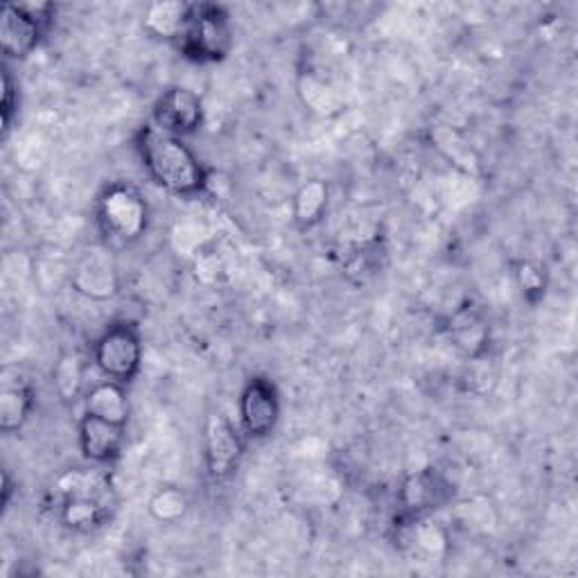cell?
Here are the masks:
<instances>
[{
	"label": "cell",
	"mask_w": 578,
	"mask_h": 578,
	"mask_svg": "<svg viewBox=\"0 0 578 578\" xmlns=\"http://www.w3.org/2000/svg\"><path fill=\"white\" fill-rule=\"evenodd\" d=\"M124 425H113L109 420L84 413L80 422V448L84 457L93 464H111L120 459L124 450Z\"/></svg>",
	"instance_id": "obj_10"
},
{
	"label": "cell",
	"mask_w": 578,
	"mask_h": 578,
	"mask_svg": "<svg viewBox=\"0 0 578 578\" xmlns=\"http://www.w3.org/2000/svg\"><path fill=\"white\" fill-rule=\"evenodd\" d=\"M192 6L181 3V0H166V3H152L144 12V30L157 39L175 41L183 37L190 21Z\"/></svg>",
	"instance_id": "obj_16"
},
{
	"label": "cell",
	"mask_w": 578,
	"mask_h": 578,
	"mask_svg": "<svg viewBox=\"0 0 578 578\" xmlns=\"http://www.w3.org/2000/svg\"><path fill=\"white\" fill-rule=\"evenodd\" d=\"M12 492H14V484H12L10 470H3V506H6V509H8V504L12 499Z\"/></svg>",
	"instance_id": "obj_28"
},
{
	"label": "cell",
	"mask_w": 578,
	"mask_h": 578,
	"mask_svg": "<svg viewBox=\"0 0 578 578\" xmlns=\"http://www.w3.org/2000/svg\"><path fill=\"white\" fill-rule=\"evenodd\" d=\"M84 413L109 420L113 425H124L129 420V400L120 382L107 380L96 385L84 396Z\"/></svg>",
	"instance_id": "obj_18"
},
{
	"label": "cell",
	"mask_w": 578,
	"mask_h": 578,
	"mask_svg": "<svg viewBox=\"0 0 578 578\" xmlns=\"http://www.w3.org/2000/svg\"><path fill=\"white\" fill-rule=\"evenodd\" d=\"M34 409V391L26 380H10L3 376L0 389V429L6 434L19 431Z\"/></svg>",
	"instance_id": "obj_14"
},
{
	"label": "cell",
	"mask_w": 578,
	"mask_h": 578,
	"mask_svg": "<svg viewBox=\"0 0 578 578\" xmlns=\"http://www.w3.org/2000/svg\"><path fill=\"white\" fill-rule=\"evenodd\" d=\"M190 509L188 495L181 488L175 486H163L161 490H157L148 504L150 516L161 522V525H177L186 518Z\"/></svg>",
	"instance_id": "obj_21"
},
{
	"label": "cell",
	"mask_w": 578,
	"mask_h": 578,
	"mask_svg": "<svg viewBox=\"0 0 578 578\" xmlns=\"http://www.w3.org/2000/svg\"><path fill=\"white\" fill-rule=\"evenodd\" d=\"M431 144L450 166H455L461 175L475 177L479 175V157L472 150V144L452 127H434Z\"/></svg>",
	"instance_id": "obj_17"
},
{
	"label": "cell",
	"mask_w": 578,
	"mask_h": 578,
	"mask_svg": "<svg viewBox=\"0 0 578 578\" xmlns=\"http://www.w3.org/2000/svg\"><path fill=\"white\" fill-rule=\"evenodd\" d=\"M448 337L466 359H475L488 352L490 328L484 312L475 303L466 301L452 312L448 321Z\"/></svg>",
	"instance_id": "obj_11"
},
{
	"label": "cell",
	"mask_w": 578,
	"mask_h": 578,
	"mask_svg": "<svg viewBox=\"0 0 578 578\" xmlns=\"http://www.w3.org/2000/svg\"><path fill=\"white\" fill-rule=\"evenodd\" d=\"M398 497L402 504V511L411 520H416L434 509H439V506H446L452 497V488L437 470L427 468L409 475L402 481Z\"/></svg>",
	"instance_id": "obj_9"
},
{
	"label": "cell",
	"mask_w": 578,
	"mask_h": 578,
	"mask_svg": "<svg viewBox=\"0 0 578 578\" xmlns=\"http://www.w3.org/2000/svg\"><path fill=\"white\" fill-rule=\"evenodd\" d=\"M245 444L233 422L222 413L212 411L203 425V457L208 477L215 481H225L231 477L242 459Z\"/></svg>",
	"instance_id": "obj_5"
},
{
	"label": "cell",
	"mask_w": 578,
	"mask_h": 578,
	"mask_svg": "<svg viewBox=\"0 0 578 578\" xmlns=\"http://www.w3.org/2000/svg\"><path fill=\"white\" fill-rule=\"evenodd\" d=\"M98 222L107 238L120 245H131L148 231V201L142 199L136 188L127 183H113L98 199Z\"/></svg>",
	"instance_id": "obj_2"
},
{
	"label": "cell",
	"mask_w": 578,
	"mask_h": 578,
	"mask_svg": "<svg viewBox=\"0 0 578 578\" xmlns=\"http://www.w3.org/2000/svg\"><path fill=\"white\" fill-rule=\"evenodd\" d=\"M206 245H210L208 231H206L203 225H199L195 220L179 222L172 229V247L179 256H186V258L192 260Z\"/></svg>",
	"instance_id": "obj_23"
},
{
	"label": "cell",
	"mask_w": 578,
	"mask_h": 578,
	"mask_svg": "<svg viewBox=\"0 0 578 578\" xmlns=\"http://www.w3.org/2000/svg\"><path fill=\"white\" fill-rule=\"evenodd\" d=\"M70 285L78 295L89 301L104 303L113 299L120 289V273L116 260L107 249H87L70 271Z\"/></svg>",
	"instance_id": "obj_6"
},
{
	"label": "cell",
	"mask_w": 578,
	"mask_h": 578,
	"mask_svg": "<svg viewBox=\"0 0 578 578\" xmlns=\"http://www.w3.org/2000/svg\"><path fill=\"white\" fill-rule=\"evenodd\" d=\"M192 265H195V276L201 285H220L227 276V265H225L222 256L215 249H210V245H206L192 258Z\"/></svg>",
	"instance_id": "obj_24"
},
{
	"label": "cell",
	"mask_w": 578,
	"mask_h": 578,
	"mask_svg": "<svg viewBox=\"0 0 578 578\" xmlns=\"http://www.w3.org/2000/svg\"><path fill=\"white\" fill-rule=\"evenodd\" d=\"M297 96L301 104L319 118H337L346 109V100L339 89L312 68L301 70L297 76Z\"/></svg>",
	"instance_id": "obj_13"
},
{
	"label": "cell",
	"mask_w": 578,
	"mask_h": 578,
	"mask_svg": "<svg viewBox=\"0 0 578 578\" xmlns=\"http://www.w3.org/2000/svg\"><path fill=\"white\" fill-rule=\"evenodd\" d=\"M43 34V23L30 19L17 3L6 6L0 19V48L8 59H26L34 52Z\"/></svg>",
	"instance_id": "obj_12"
},
{
	"label": "cell",
	"mask_w": 578,
	"mask_h": 578,
	"mask_svg": "<svg viewBox=\"0 0 578 578\" xmlns=\"http://www.w3.org/2000/svg\"><path fill=\"white\" fill-rule=\"evenodd\" d=\"M138 152L144 170L163 190L177 197H195L208 188V172L188 144L155 124L138 133Z\"/></svg>",
	"instance_id": "obj_1"
},
{
	"label": "cell",
	"mask_w": 578,
	"mask_h": 578,
	"mask_svg": "<svg viewBox=\"0 0 578 578\" xmlns=\"http://www.w3.org/2000/svg\"><path fill=\"white\" fill-rule=\"evenodd\" d=\"M179 50L192 61H222L233 48V30L225 8L212 3L192 6Z\"/></svg>",
	"instance_id": "obj_3"
},
{
	"label": "cell",
	"mask_w": 578,
	"mask_h": 578,
	"mask_svg": "<svg viewBox=\"0 0 578 578\" xmlns=\"http://www.w3.org/2000/svg\"><path fill=\"white\" fill-rule=\"evenodd\" d=\"M84 373H87V365H84L82 355H78V352L59 355V359L54 361V369H52V387H54L57 396L61 398V402L76 405L82 398Z\"/></svg>",
	"instance_id": "obj_20"
},
{
	"label": "cell",
	"mask_w": 578,
	"mask_h": 578,
	"mask_svg": "<svg viewBox=\"0 0 578 578\" xmlns=\"http://www.w3.org/2000/svg\"><path fill=\"white\" fill-rule=\"evenodd\" d=\"M93 359L98 369L113 382H131L142 365V341L131 323H116L98 339Z\"/></svg>",
	"instance_id": "obj_4"
},
{
	"label": "cell",
	"mask_w": 578,
	"mask_h": 578,
	"mask_svg": "<svg viewBox=\"0 0 578 578\" xmlns=\"http://www.w3.org/2000/svg\"><path fill=\"white\" fill-rule=\"evenodd\" d=\"M516 278H518V285L522 289V295L534 301V299H540L545 295V287H547V276H545V269L536 262H520L518 269H516Z\"/></svg>",
	"instance_id": "obj_26"
},
{
	"label": "cell",
	"mask_w": 578,
	"mask_h": 578,
	"mask_svg": "<svg viewBox=\"0 0 578 578\" xmlns=\"http://www.w3.org/2000/svg\"><path fill=\"white\" fill-rule=\"evenodd\" d=\"M330 188L321 179L306 181L292 197V217L301 229L317 227L328 210Z\"/></svg>",
	"instance_id": "obj_19"
},
{
	"label": "cell",
	"mask_w": 578,
	"mask_h": 578,
	"mask_svg": "<svg viewBox=\"0 0 578 578\" xmlns=\"http://www.w3.org/2000/svg\"><path fill=\"white\" fill-rule=\"evenodd\" d=\"M413 545L429 558H441L450 547V536L444 525L425 520L422 516L413 520Z\"/></svg>",
	"instance_id": "obj_22"
},
{
	"label": "cell",
	"mask_w": 578,
	"mask_h": 578,
	"mask_svg": "<svg viewBox=\"0 0 578 578\" xmlns=\"http://www.w3.org/2000/svg\"><path fill=\"white\" fill-rule=\"evenodd\" d=\"M203 122L201 98L183 87L168 89L155 104V127L172 136L195 133Z\"/></svg>",
	"instance_id": "obj_8"
},
{
	"label": "cell",
	"mask_w": 578,
	"mask_h": 578,
	"mask_svg": "<svg viewBox=\"0 0 578 578\" xmlns=\"http://www.w3.org/2000/svg\"><path fill=\"white\" fill-rule=\"evenodd\" d=\"M113 497H96V495H72L61 501V522L68 529L91 531L98 529L111 509Z\"/></svg>",
	"instance_id": "obj_15"
},
{
	"label": "cell",
	"mask_w": 578,
	"mask_h": 578,
	"mask_svg": "<svg viewBox=\"0 0 578 578\" xmlns=\"http://www.w3.org/2000/svg\"><path fill=\"white\" fill-rule=\"evenodd\" d=\"M17 89H14V80L10 76V70H3V104H0V113H3V131H10L12 124V113L17 109Z\"/></svg>",
	"instance_id": "obj_27"
},
{
	"label": "cell",
	"mask_w": 578,
	"mask_h": 578,
	"mask_svg": "<svg viewBox=\"0 0 578 578\" xmlns=\"http://www.w3.org/2000/svg\"><path fill=\"white\" fill-rule=\"evenodd\" d=\"M470 367L466 371V382H468V389L477 396H484L488 393L495 385H497V371L492 367V361L488 359V352L481 355V357H475V359H468Z\"/></svg>",
	"instance_id": "obj_25"
},
{
	"label": "cell",
	"mask_w": 578,
	"mask_h": 578,
	"mask_svg": "<svg viewBox=\"0 0 578 578\" xmlns=\"http://www.w3.org/2000/svg\"><path fill=\"white\" fill-rule=\"evenodd\" d=\"M242 427L251 439H265L276 429L280 418V398L267 378H253L240 398Z\"/></svg>",
	"instance_id": "obj_7"
}]
</instances>
